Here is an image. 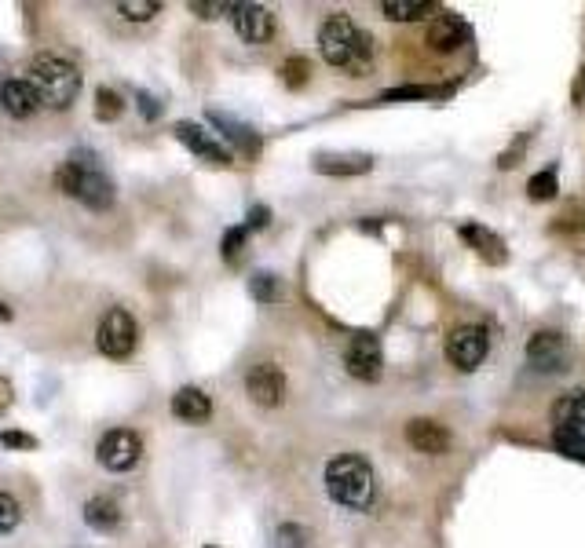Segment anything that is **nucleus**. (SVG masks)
<instances>
[{
	"label": "nucleus",
	"mask_w": 585,
	"mask_h": 548,
	"mask_svg": "<svg viewBox=\"0 0 585 548\" xmlns=\"http://www.w3.org/2000/svg\"><path fill=\"white\" fill-rule=\"evenodd\" d=\"M55 183H59L63 194L77 198L92 212H107L110 205H114V183H110V176L103 172V165H99V154L88 147L74 150V154L63 161V169L55 172Z\"/></svg>",
	"instance_id": "obj_1"
},
{
	"label": "nucleus",
	"mask_w": 585,
	"mask_h": 548,
	"mask_svg": "<svg viewBox=\"0 0 585 548\" xmlns=\"http://www.w3.org/2000/svg\"><path fill=\"white\" fill-rule=\"evenodd\" d=\"M319 48H322V59H326V63L351 70V74H362L373 59V37L370 33H362L348 15H333V19L322 22Z\"/></svg>",
	"instance_id": "obj_2"
},
{
	"label": "nucleus",
	"mask_w": 585,
	"mask_h": 548,
	"mask_svg": "<svg viewBox=\"0 0 585 548\" xmlns=\"http://www.w3.org/2000/svg\"><path fill=\"white\" fill-rule=\"evenodd\" d=\"M326 490L341 508L351 512H366L377 497V479L366 457L359 454H341L326 464Z\"/></svg>",
	"instance_id": "obj_3"
},
{
	"label": "nucleus",
	"mask_w": 585,
	"mask_h": 548,
	"mask_svg": "<svg viewBox=\"0 0 585 548\" xmlns=\"http://www.w3.org/2000/svg\"><path fill=\"white\" fill-rule=\"evenodd\" d=\"M41 99V106L52 110H66L81 92V74L74 63H66L63 55H37L30 63V77H26Z\"/></svg>",
	"instance_id": "obj_4"
},
{
	"label": "nucleus",
	"mask_w": 585,
	"mask_h": 548,
	"mask_svg": "<svg viewBox=\"0 0 585 548\" xmlns=\"http://www.w3.org/2000/svg\"><path fill=\"white\" fill-rule=\"evenodd\" d=\"M553 443L560 454L585 461V391H567L553 406Z\"/></svg>",
	"instance_id": "obj_5"
},
{
	"label": "nucleus",
	"mask_w": 585,
	"mask_h": 548,
	"mask_svg": "<svg viewBox=\"0 0 585 548\" xmlns=\"http://www.w3.org/2000/svg\"><path fill=\"white\" fill-rule=\"evenodd\" d=\"M136 340H139L136 318L128 315L125 307H110L96 333L99 351H103L107 359H128V355L136 351Z\"/></svg>",
	"instance_id": "obj_6"
},
{
	"label": "nucleus",
	"mask_w": 585,
	"mask_h": 548,
	"mask_svg": "<svg viewBox=\"0 0 585 548\" xmlns=\"http://www.w3.org/2000/svg\"><path fill=\"white\" fill-rule=\"evenodd\" d=\"M139 454H143V443H139L136 432H128V428H114L99 439L96 446V457L103 468L110 472H128V468H136Z\"/></svg>",
	"instance_id": "obj_7"
},
{
	"label": "nucleus",
	"mask_w": 585,
	"mask_h": 548,
	"mask_svg": "<svg viewBox=\"0 0 585 548\" xmlns=\"http://www.w3.org/2000/svg\"><path fill=\"white\" fill-rule=\"evenodd\" d=\"M487 348H490V337L483 326H458L447 337V359L458 369H465V373H472L479 362L487 359Z\"/></svg>",
	"instance_id": "obj_8"
},
{
	"label": "nucleus",
	"mask_w": 585,
	"mask_h": 548,
	"mask_svg": "<svg viewBox=\"0 0 585 548\" xmlns=\"http://www.w3.org/2000/svg\"><path fill=\"white\" fill-rule=\"evenodd\" d=\"M344 366H348L351 377L359 380H377L381 377V344H377V337L373 333H355V337L348 340V348H344Z\"/></svg>",
	"instance_id": "obj_9"
},
{
	"label": "nucleus",
	"mask_w": 585,
	"mask_h": 548,
	"mask_svg": "<svg viewBox=\"0 0 585 548\" xmlns=\"http://www.w3.org/2000/svg\"><path fill=\"white\" fill-rule=\"evenodd\" d=\"M172 132H176V139H180L183 147L194 150V154L202 161H209V165H231L234 161V150L227 147V143H216V139L209 136L202 125H194V121H180Z\"/></svg>",
	"instance_id": "obj_10"
},
{
	"label": "nucleus",
	"mask_w": 585,
	"mask_h": 548,
	"mask_svg": "<svg viewBox=\"0 0 585 548\" xmlns=\"http://www.w3.org/2000/svg\"><path fill=\"white\" fill-rule=\"evenodd\" d=\"M527 366L534 373H560L567 366V340L560 333H534L527 344Z\"/></svg>",
	"instance_id": "obj_11"
},
{
	"label": "nucleus",
	"mask_w": 585,
	"mask_h": 548,
	"mask_svg": "<svg viewBox=\"0 0 585 548\" xmlns=\"http://www.w3.org/2000/svg\"><path fill=\"white\" fill-rule=\"evenodd\" d=\"M245 391H249V399L260 402V406H278L282 395H286V373H282L275 362H260V366L249 369Z\"/></svg>",
	"instance_id": "obj_12"
},
{
	"label": "nucleus",
	"mask_w": 585,
	"mask_h": 548,
	"mask_svg": "<svg viewBox=\"0 0 585 548\" xmlns=\"http://www.w3.org/2000/svg\"><path fill=\"white\" fill-rule=\"evenodd\" d=\"M234 30L249 44H267L275 37V15L264 4H238V11H234Z\"/></svg>",
	"instance_id": "obj_13"
},
{
	"label": "nucleus",
	"mask_w": 585,
	"mask_h": 548,
	"mask_svg": "<svg viewBox=\"0 0 585 548\" xmlns=\"http://www.w3.org/2000/svg\"><path fill=\"white\" fill-rule=\"evenodd\" d=\"M406 439H410L417 454L428 457H439L450 450V432L439 421H428V417H417V421L406 424Z\"/></svg>",
	"instance_id": "obj_14"
},
{
	"label": "nucleus",
	"mask_w": 585,
	"mask_h": 548,
	"mask_svg": "<svg viewBox=\"0 0 585 548\" xmlns=\"http://www.w3.org/2000/svg\"><path fill=\"white\" fill-rule=\"evenodd\" d=\"M0 106L8 110L11 117H33L37 110H41V99H37V92H33V85L26 81V77H8L4 85H0Z\"/></svg>",
	"instance_id": "obj_15"
},
{
	"label": "nucleus",
	"mask_w": 585,
	"mask_h": 548,
	"mask_svg": "<svg viewBox=\"0 0 585 548\" xmlns=\"http://www.w3.org/2000/svg\"><path fill=\"white\" fill-rule=\"evenodd\" d=\"M465 41H468V26L458 19V15H450V11L436 15L432 26H428V48H432V52H443V55L458 52Z\"/></svg>",
	"instance_id": "obj_16"
},
{
	"label": "nucleus",
	"mask_w": 585,
	"mask_h": 548,
	"mask_svg": "<svg viewBox=\"0 0 585 548\" xmlns=\"http://www.w3.org/2000/svg\"><path fill=\"white\" fill-rule=\"evenodd\" d=\"M209 121L224 132V139L231 143L234 150H238V154H245V158H256V154H260V136H256L249 125L234 121L231 114H220V110H209Z\"/></svg>",
	"instance_id": "obj_17"
},
{
	"label": "nucleus",
	"mask_w": 585,
	"mask_h": 548,
	"mask_svg": "<svg viewBox=\"0 0 585 548\" xmlns=\"http://www.w3.org/2000/svg\"><path fill=\"white\" fill-rule=\"evenodd\" d=\"M172 413L187 424H202L213 417V402H209L202 388H180L172 395Z\"/></svg>",
	"instance_id": "obj_18"
},
{
	"label": "nucleus",
	"mask_w": 585,
	"mask_h": 548,
	"mask_svg": "<svg viewBox=\"0 0 585 548\" xmlns=\"http://www.w3.org/2000/svg\"><path fill=\"white\" fill-rule=\"evenodd\" d=\"M370 169V154H319L315 158V172H322V176H362Z\"/></svg>",
	"instance_id": "obj_19"
},
{
	"label": "nucleus",
	"mask_w": 585,
	"mask_h": 548,
	"mask_svg": "<svg viewBox=\"0 0 585 548\" xmlns=\"http://www.w3.org/2000/svg\"><path fill=\"white\" fill-rule=\"evenodd\" d=\"M458 234L483 256V260H490V264H501V260H505V242H501L498 234H490L487 227H479V223H461Z\"/></svg>",
	"instance_id": "obj_20"
},
{
	"label": "nucleus",
	"mask_w": 585,
	"mask_h": 548,
	"mask_svg": "<svg viewBox=\"0 0 585 548\" xmlns=\"http://www.w3.org/2000/svg\"><path fill=\"white\" fill-rule=\"evenodd\" d=\"M85 523L96 534H114L117 527H121V508H117V501L114 497H92L85 505Z\"/></svg>",
	"instance_id": "obj_21"
},
{
	"label": "nucleus",
	"mask_w": 585,
	"mask_h": 548,
	"mask_svg": "<svg viewBox=\"0 0 585 548\" xmlns=\"http://www.w3.org/2000/svg\"><path fill=\"white\" fill-rule=\"evenodd\" d=\"M381 11L392 22H414V19H425V15H432V11H436V4H428V0H384Z\"/></svg>",
	"instance_id": "obj_22"
},
{
	"label": "nucleus",
	"mask_w": 585,
	"mask_h": 548,
	"mask_svg": "<svg viewBox=\"0 0 585 548\" xmlns=\"http://www.w3.org/2000/svg\"><path fill=\"white\" fill-rule=\"evenodd\" d=\"M249 293H253V300H260V304H278V300H282V278H275L271 271H256L253 278H249Z\"/></svg>",
	"instance_id": "obj_23"
},
{
	"label": "nucleus",
	"mask_w": 585,
	"mask_h": 548,
	"mask_svg": "<svg viewBox=\"0 0 585 548\" xmlns=\"http://www.w3.org/2000/svg\"><path fill=\"white\" fill-rule=\"evenodd\" d=\"M125 114V103H121V95L114 88H96V117L99 121H117V117Z\"/></svg>",
	"instance_id": "obj_24"
},
{
	"label": "nucleus",
	"mask_w": 585,
	"mask_h": 548,
	"mask_svg": "<svg viewBox=\"0 0 585 548\" xmlns=\"http://www.w3.org/2000/svg\"><path fill=\"white\" fill-rule=\"evenodd\" d=\"M117 11L125 15V19H132V22H147V19H154L161 11V4L158 0H125V4H117Z\"/></svg>",
	"instance_id": "obj_25"
},
{
	"label": "nucleus",
	"mask_w": 585,
	"mask_h": 548,
	"mask_svg": "<svg viewBox=\"0 0 585 548\" xmlns=\"http://www.w3.org/2000/svg\"><path fill=\"white\" fill-rule=\"evenodd\" d=\"M19 519H22L19 501L11 494H0V534H11V530L19 527Z\"/></svg>",
	"instance_id": "obj_26"
},
{
	"label": "nucleus",
	"mask_w": 585,
	"mask_h": 548,
	"mask_svg": "<svg viewBox=\"0 0 585 548\" xmlns=\"http://www.w3.org/2000/svg\"><path fill=\"white\" fill-rule=\"evenodd\" d=\"M245 238H249V231L245 227H231V231H224V242H220V253H224V260H238L245 249Z\"/></svg>",
	"instance_id": "obj_27"
},
{
	"label": "nucleus",
	"mask_w": 585,
	"mask_h": 548,
	"mask_svg": "<svg viewBox=\"0 0 585 548\" xmlns=\"http://www.w3.org/2000/svg\"><path fill=\"white\" fill-rule=\"evenodd\" d=\"M527 190H531V198H534V201L553 198V194H556V172H553V169H545V172H538V176H531Z\"/></svg>",
	"instance_id": "obj_28"
},
{
	"label": "nucleus",
	"mask_w": 585,
	"mask_h": 548,
	"mask_svg": "<svg viewBox=\"0 0 585 548\" xmlns=\"http://www.w3.org/2000/svg\"><path fill=\"white\" fill-rule=\"evenodd\" d=\"M227 11H238V4H231V0H191V15H202V19H216Z\"/></svg>",
	"instance_id": "obj_29"
},
{
	"label": "nucleus",
	"mask_w": 585,
	"mask_h": 548,
	"mask_svg": "<svg viewBox=\"0 0 585 548\" xmlns=\"http://www.w3.org/2000/svg\"><path fill=\"white\" fill-rule=\"evenodd\" d=\"M308 74H311V66H308V59H289L286 66H282V81H286L289 88H304V81H308Z\"/></svg>",
	"instance_id": "obj_30"
},
{
	"label": "nucleus",
	"mask_w": 585,
	"mask_h": 548,
	"mask_svg": "<svg viewBox=\"0 0 585 548\" xmlns=\"http://www.w3.org/2000/svg\"><path fill=\"white\" fill-rule=\"evenodd\" d=\"M0 446H8V450H37V439L26 432H0Z\"/></svg>",
	"instance_id": "obj_31"
},
{
	"label": "nucleus",
	"mask_w": 585,
	"mask_h": 548,
	"mask_svg": "<svg viewBox=\"0 0 585 548\" xmlns=\"http://www.w3.org/2000/svg\"><path fill=\"white\" fill-rule=\"evenodd\" d=\"M136 103H139V114L147 117V121H158L161 106H158V99H154V95L143 92V88H139V92H136Z\"/></svg>",
	"instance_id": "obj_32"
},
{
	"label": "nucleus",
	"mask_w": 585,
	"mask_h": 548,
	"mask_svg": "<svg viewBox=\"0 0 585 548\" xmlns=\"http://www.w3.org/2000/svg\"><path fill=\"white\" fill-rule=\"evenodd\" d=\"M267 220H271V209H267V205H256V209H249V220H245V231H264Z\"/></svg>",
	"instance_id": "obj_33"
},
{
	"label": "nucleus",
	"mask_w": 585,
	"mask_h": 548,
	"mask_svg": "<svg viewBox=\"0 0 585 548\" xmlns=\"http://www.w3.org/2000/svg\"><path fill=\"white\" fill-rule=\"evenodd\" d=\"M304 538H308V534H304L300 527H282L278 530V541H282L286 548H304Z\"/></svg>",
	"instance_id": "obj_34"
},
{
	"label": "nucleus",
	"mask_w": 585,
	"mask_h": 548,
	"mask_svg": "<svg viewBox=\"0 0 585 548\" xmlns=\"http://www.w3.org/2000/svg\"><path fill=\"white\" fill-rule=\"evenodd\" d=\"M425 95H436V88H392L384 92V99H425Z\"/></svg>",
	"instance_id": "obj_35"
},
{
	"label": "nucleus",
	"mask_w": 585,
	"mask_h": 548,
	"mask_svg": "<svg viewBox=\"0 0 585 548\" xmlns=\"http://www.w3.org/2000/svg\"><path fill=\"white\" fill-rule=\"evenodd\" d=\"M8 406H11V384L4 377H0V413L8 410Z\"/></svg>",
	"instance_id": "obj_36"
},
{
	"label": "nucleus",
	"mask_w": 585,
	"mask_h": 548,
	"mask_svg": "<svg viewBox=\"0 0 585 548\" xmlns=\"http://www.w3.org/2000/svg\"><path fill=\"white\" fill-rule=\"evenodd\" d=\"M0 322H11V311L4 304H0Z\"/></svg>",
	"instance_id": "obj_37"
},
{
	"label": "nucleus",
	"mask_w": 585,
	"mask_h": 548,
	"mask_svg": "<svg viewBox=\"0 0 585 548\" xmlns=\"http://www.w3.org/2000/svg\"><path fill=\"white\" fill-rule=\"evenodd\" d=\"M205 548H213V545H205Z\"/></svg>",
	"instance_id": "obj_38"
}]
</instances>
